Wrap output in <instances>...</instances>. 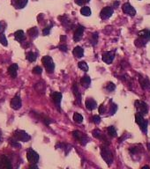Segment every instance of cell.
Returning <instances> with one entry per match:
<instances>
[{"mask_svg":"<svg viewBox=\"0 0 150 169\" xmlns=\"http://www.w3.org/2000/svg\"><path fill=\"white\" fill-rule=\"evenodd\" d=\"M104 112H105L104 106H103V105H101V106H100V108H99V113H101V114H104Z\"/></svg>","mask_w":150,"mask_h":169,"instance_id":"cell-40","label":"cell"},{"mask_svg":"<svg viewBox=\"0 0 150 169\" xmlns=\"http://www.w3.org/2000/svg\"><path fill=\"white\" fill-rule=\"evenodd\" d=\"M42 72H43V69L40 66H36L33 69V73L36 75H40V74H42Z\"/></svg>","mask_w":150,"mask_h":169,"instance_id":"cell-32","label":"cell"},{"mask_svg":"<svg viewBox=\"0 0 150 169\" xmlns=\"http://www.w3.org/2000/svg\"><path fill=\"white\" fill-rule=\"evenodd\" d=\"M13 167L12 163L7 156L6 155H0V168L4 169H11Z\"/></svg>","mask_w":150,"mask_h":169,"instance_id":"cell-9","label":"cell"},{"mask_svg":"<svg viewBox=\"0 0 150 169\" xmlns=\"http://www.w3.org/2000/svg\"><path fill=\"white\" fill-rule=\"evenodd\" d=\"M0 43L4 46H7V40H6V37L4 33H0Z\"/></svg>","mask_w":150,"mask_h":169,"instance_id":"cell-31","label":"cell"},{"mask_svg":"<svg viewBox=\"0 0 150 169\" xmlns=\"http://www.w3.org/2000/svg\"><path fill=\"white\" fill-rule=\"evenodd\" d=\"M86 107L89 110H94L96 108L97 104L96 102V100H94L93 99H87L86 100Z\"/></svg>","mask_w":150,"mask_h":169,"instance_id":"cell-19","label":"cell"},{"mask_svg":"<svg viewBox=\"0 0 150 169\" xmlns=\"http://www.w3.org/2000/svg\"><path fill=\"white\" fill-rule=\"evenodd\" d=\"M139 80H140V83L141 87L144 90H150V80L147 78L140 77L139 78Z\"/></svg>","mask_w":150,"mask_h":169,"instance_id":"cell-16","label":"cell"},{"mask_svg":"<svg viewBox=\"0 0 150 169\" xmlns=\"http://www.w3.org/2000/svg\"><path fill=\"white\" fill-rule=\"evenodd\" d=\"M27 33H28V35L30 38H32V39H35L37 37L38 35V30L36 27H32V28H30L28 31H27Z\"/></svg>","mask_w":150,"mask_h":169,"instance_id":"cell-23","label":"cell"},{"mask_svg":"<svg viewBox=\"0 0 150 169\" xmlns=\"http://www.w3.org/2000/svg\"><path fill=\"white\" fill-rule=\"evenodd\" d=\"M91 119H92V122L96 124H99L101 122V117L99 115H94Z\"/></svg>","mask_w":150,"mask_h":169,"instance_id":"cell-34","label":"cell"},{"mask_svg":"<svg viewBox=\"0 0 150 169\" xmlns=\"http://www.w3.org/2000/svg\"><path fill=\"white\" fill-rule=\"evenodd\" d=\"M139 38L135 41V45L139 48L145 46L150 39L149 30H142L139 33Z\"/></svg>","mask_w":150,"mask_h":169,"instance_id":"cell-1","label":"cell"},{"mask_svg":"<svg viewBox=\"0 0 150 169\" xmlns=\"http://www.w3.org/2000/svg\"><path fill=\"white\" fill-rule=\"evenodd\" d=\"M14 37L18 42H23L26 39V35L25 33L22 30H18L17 32H15L14 33Z\"/></svg>","mask_w":150,"mask_h":169,"instance_id":"cell-20","label":"cell"},{"mask_svg":"<svg viewBox=\"0 0 150 169\" xmlns=\"http://www.w3.org/2000/svg\"><path fill=\"white\" fill-rule=\"evenodd\" d=\"M59 49L62 51H67V47L66 45H59Z\"/></svg>","mask_w":150,"mask_h":169,"instance_id":"cell-41","label":"cell"},{"mask_svg":"<svg viewBox=\"0 0 150 169\" xmlns=\"http://www.w3.org/2000/svg\"><path fill=\"white\" fill-rule=\"evenodd\" d=\"M13 138L16 141H22V142H27L30 138L29 135L24 131V130H16L13 133Z\"/></svg>","mask_w":150,"mask_h":169,"instance_id":"cell-3","label":"cell"},{"mask_svg":"<svg viewBox=\"0 0 150 169\" xmlns=\"http://www.w3.org/2000/svg\"><path fill=\"white\" fill-rule=\"evenodd\" d=\"M84 26H78L75 32H74V35H73V40L75 42H80L82 39V35H83V33H84Z\"/></svg>","mask_w":150,"mask_h":169,"instance_id":"cell-14","label":"cell"},{"mask_svg":"<svg viewBox=\"0 0 150 169\" xmlns=\"http://www.w3.org/2000/svg\"><path fill=\"white\" fill-rule=\"evenodd\" d=\"M73 56L75 57H78V58H80L84 56V49L80 47V46H77L74 48L73 49Z\"/></svg>","mask_w":150,"mask_h":169,"instance_id":"cell-21","label":"cell"},{"mask_svg":"<svg viewBox=\"0 0 150 169\" xmlns=\"http://www.w3.org/2000/svg\"><path fill=\"white\" fill-rule=\"evenodd\" d=\"M11 144H12V145L13 146H17V147H20V145H19V144H17V143H14V142H11Z\"/></svg>","mask_w":150,"mask_h":169,"instance_id":"cell-42","label":"cell"},{"mask_svg":"<svg viewBox=\"0 0 150 169\" xmlns=\"http://www.w3.org/2000/svg\"><path fill=\"white\" fill-rule=\"evenodd\" d=\"M17 71H18V65L16 63L12 64L8 68V73L13 79H15L17 77Z\"/></svg>","mask_w":150,"mask_h":169,"instance_id":"cell-18","label":"cell"},{"mask_svg":"<svg viewBox=\"0 0 150 169\" xmlns=\"http://www.w3.org/2000/svg\"><path fill=\"white\" fill-rule=\"evenodd\" d=\"M0 140H1V132H0Z\"/></svg>","mask_w":150,"mask_h":169,"instance_id":"cell-44","label":"cell"},{"mask_svg":"<svg viewBox=\"0 0 150 169\" xmlns=\"http://www.w3.org/2000/svg\"><path fill=\"white\" fill-rule=\"evenodd\" d=\"M50 28H51V26H49L47 27H45L43 30V35H48L50 32Z\"/></svg>","mask_w":150,"mask_h":169,"instance_id":"cell-36","label":"cell"},{"mask_svg":"<svg viewBox=\"0 0 150 169\" xmlns=\"http://www.w3.org/2000/svg\"><path fill=\"white\" fill-rule=\"evenodd\" d=\"M75 3L78 5V6H83L84 4L86 3H88L90 0H74Z\"/></svg>","mask_w":150,"mask_h":169,"instance_id":"cell-35","label":"cell"},{"mask_svg":"<svg viewBox=\"0 0 150 169\" xmlns=\"http://www.w3.org/2000/svg\"><path fill=\"white\" fill-rule=\"evenodd\" d=\"M27 160L32 163V164H36L39 160V155L36 152H35L34 150L32 149H29L27 150Z\"/></svg>","mask_w":150,"mask_h":169,"instance_id":"cell-7","label":"cell"},{"mask_svg":"<svg viewBox=\"0 0 150 169\" xmlns=\"http://www.w3.org/2000/svg\"><path fill=\"white\" fill-rule=\"evenodd\" d=\"M135 120H136L137 124L140 126L141 131L144 132V133H147V120L144 119L143 115H140V114H139V113L136 114V115H135Z\"/></svg>","mask_w":150,"mask_h":169,"instance_id":"cell-4","label":"cell"},{"mask_svg":"<svg viewBox=\"0 0 150 169\" xmlns=\"http://www.w3.org/2000/svg\"><path fill=\"white\" fill-rule=\"evenodd\" d=\"M73 94L75 95V97H76V99H77V100H78V102H79V103H80V100H81V95H80V92H79V88H78V86H77V85H76V84H74V85H73Z\"/></svg>","mask_w":150,"mask_h":169,"instance_id":"cell-24","label":"cell"},{"mask_svg":"<svg viewBox=\"0 0 150 169\" xmlns=\"http://www.w3.org/2000/svg\"><path fill=\"white\" fill-rule=\"evenodd\" d=\"M135 108L139 114L144 115L148 113V106L146 102L142 100H136L135 101Z\"/></svg>","mask_w":150,"mask_h":169,"instance_id":"cell-5","label":"cell"},{"mask_svg":"<svg viewBox=\"0 0 150 169\" xmlns=\"http://www.w3.org/2000/svg\"><path fill=\"white\" fill-rule=\"evenodd\" d=\"M103 61L108 64L111 63L115 58V53L113 51H108V52H104L103 54Z\"/></svg>","mask_w":150,"mask_h":169,"instance_id":"cell-13","label":"cell"},{"mask_svg":"<svg viewBox=\"0 0 150 169\" xmlns=\"http://www.w3.org/2000/svg\"><path fill=\"white\" fill-rule=\"evenodd\" d=\"M11 107L12 108L15 109V110H18L21 107V99L19 97V96H15L12 101H11Z\"/></svg>","mask_w":150,"mask_h":169,"instance_id":"cell-15","label":"cell"},{"mask_svg":"<svg viewBox=\"0 0 150 169\" xmlns=\"http://www.w3.org/2000/svg\"><path fill=\"white\" fill-rule=\"evenodd\" d=\"M101 154H102L103 159L109 165H110L113 162V155H112V152H111V151L108 147H105V146L103 147L102 148V151H101Z\"/></svg>","mask_w":150,"mask_h":169,"instance_id":"cell-6","label":"cell"},{"mask_svg":"<svg viewBox=\"0 0 150 169\" xmlns=\"http://www.w3.org/2000/svg\"><path fill=\"white\" fill-rule=\"evenodd\" d=\"M73 138H75L82 145H85L87 143V141H88V139H87V136L86 135H84L82 132H80V131H78V130H76V131H73Z\"/></svg>","mask_w":150,"mask_h":169,"instance_id":"cell-8","label":"cell"},{"mask_svg":"<svg viewBox=\"0 0 150 169\" xmlns=\"http://www.w3.org/2000/svg\"><path fill=\"white\" fill-rule=\"evenodd\" d=\"M122 10H123V12H124L126 14H127V15H129V16H134V15L136 14V10H135L129 3L124 4L123 6H122Z\"/></svg>","mask_w":150,"mask_h":169,"instance_id":"cell-12","label":"cell"},{"mask_svg":"<svg viewBox=\"0 0 150 169\" xmlns=\"http://www.w3.org/2000/svg\"><path fill=\"white\" fill-rule=\"evenodd\" d=\"M147 147H148V150L150 151V144H147Z\"/></svg>","mask_w":150,"mask_h":169,"instance_id":"cell-43","label":"cell"},{"mask_svg":"<svg viewBox=\"0 0 150 169\" xmlns=\"http://www.w3.org/2000/svg\"><path fill=\"white\" fill-rule=\"evenodd\" d=\"M108 133L110 134V136H111V137H113V138H115V137H117V130H116V129L113 127V126H110L109 128H108Z\"/></svg>","mask_w":150,"mask_h":169,"instance_id":"cell-30","label":"cell"},{"mask_svg":"<svg viewBox=\"0 0 150 169\" xmlns=\"http://www.w3.org/2000/svg\"><path fill=\"white\" fill-rule=\"evenodd\" d=\"M36 58H37V56H36V53H34V52H28L27 54V61H29V62H35L36 60Z\"/></svg>","mask_w":150,"mask_h":169,"instance_id":"cell-25","label":"cell"},{"mask_svg":"<svg viewBox=\"0 0 150 169\" xmlns=\"http://www.w3.org/2000/svg\"><path fill=\"white\" fill-rule=\"evenodd\" d=\"M73 121L76 122V123H81L82 121H83V117L79 113H74L73 114Z\"/></svg>","mask_w":150,"mask_h":169,"instance_id":"cell-27","label":"cell"},{"mask_svg":"<svg viewBox=\"0 0 150 169\" xmlns=\"http://www.w3.org/2000/svg\"><path fill=\"white\" fill-rule=\"evenodd\" d=\"M12 4L15 8L21 9V8H24L27 6V0H12Z\"/></svg>","mask_w":150,"mask_h":169,"instance_id":"cell-17","label":"cell"},{"mask_svg":"<svg viewBox=\"0 0 150 169\" xmlns=\"http://www.w3.org/2000/svg\"><path fill=\"white\" fill-rule=\"evenodd\" d=\"M80 84L82 85L83 87L87 88L90 86V84H91V79H90L88 76H83L80 79Z\"/></svg>","mask_w":150,"mask_h":169,"instance_id":"cell-22","label":"cell"},{"mask_svg":"<svg viewBox=\"0 0 150 169\" xmlns=\"http://www.w3.org/2000/svg\"><path fill=\"white\" fill-rule=\"evenodd\" d=\"M51 99L53 100V102L55 103L57 108L58 109V111H60V103H61V99H62L61 92H53L51 94Z\"/></svg>","mask_w":150,"mask_h":169,"instance_id":"cell-10","label":"cell"},{"mask_svg":"<svg viewBox=\"0 0 150 169\" xmlns=\"http://www.w3.org/2000/svg\"><path fill=\"white\" fill-rule=\"evenodd\" d=\"M97 38H98V35H97V33H93L92 35V44H94V45H96V43H97Z\"/></svg>","mask_w":150,"mask_h":169,"instance_id":"cell-37","label":"cell"},{"mask_svg":"<svg viewBox=\"0 0 150 169\" xmlns=\"http://www.w3.org/2000/svg\"><path fill=\"white\" fill-rule=\"evenodd\" d=\"M113 8L112 7H110V6H107V7H104L102 11H101V13H100V16L103 19H108L109 18H110L113 14Z\"/></svg>","mask_w":150,"mask_h":169,"instance_id":"cell-11","label":"cell"},{"mask_svg":"<svg viewBox=\"0 0 150 169\" xmlns=\"http://www.w3.org/2000/svg\"><path fill=\"white\" fill-rule=\"evenodd\" d=\"M80 13L84 16H90V14H91V10H90V8L87 6H83L80 10Z\"/></svg>","mask_w":150,"mask_h":169,"instance_id":"cell-26","label":"cell"},{"mask_svg":"<svg viewBox=\"0 0 150 169\" xmlns=\"http://www.w3.org/2000/svg\"><path fill=\"white\" fill-rule=\"evenodd\" d=\"M106 89H107V91H109V92H113V91L116 89V86H115L113 83H109V84L106 86Z\"/></svg>","mask_w":150,"mask_h":169,"instance_id":"cell-33","label":"cell"},{"mask_svg":"<svg viewBox=\"0 0 150 169\" xmlns=\"http://www.w3.org/2000/svg\"><path fill=\"white\" fill-rule=\"evenodd\" d=\"M93 136H94L95 138H98V139H104L103 134L100 130H98V129H95V130L93 131Z\"/></svg>","mask_w":150,"mask_h":169,"instance_id":"cell-28","label":"cell"},{"mask_svg":"<svg viewBox=\"0 0 150 169\" xmlns=\"http://www.w3.org/2000/svg\"><path fill=\"white\" fill-rule=\"evenodd\" d=\"M42 61H43V63L45 67L47 72L48 73H53L54 69H55V64H54V62H53L52 58L49 56H45L43 57Z\"/></svg>","mask_w":150,"mask_h":169,"instance_id":"cell-2","label":"cell"},{"mask_svg":"<svg viewBox=\"0 0 150 169\" xmlns=\"http://www.w3.org/2000/svg\"><path fill=\"white\" fill-rule=\"evenodd\" d=\"M78 66H79V68L83 72H87L88 71V65L87 64L86 62H80L78 63Z\"/></svg>","mask_w":150,"mask_h":169,"instance_id":"cell-29","label":"cell"},{"mask_svg":"<svg viewBox=\"0 0 150 169\" xmlns=\"http://www.w3.org/2000/svg\"><path fill=\"white\" fill-rule=\"evenodd\" d=\"M117 105H116V104H113V105L111 106V110H110V113H111V115L115 114V112L117 111Z\"/></svg>","mask_w":150,"mask_h":169,"instance_id":"cell-39","label":"cell"},{"mask_svg":"<svg viewBox=\"0 0 150 169\" xmlns=\"http://www.w3.org/2000/svg\"><path fill=\"white\" fill-rule=\"evenodd\" d=\"M6 29V23L3 21H0V33H2Z\"/></svg>","mask_w":150,"mask_h":169,"instance_id":"cell-38","label":"cell"}]
</instances>
